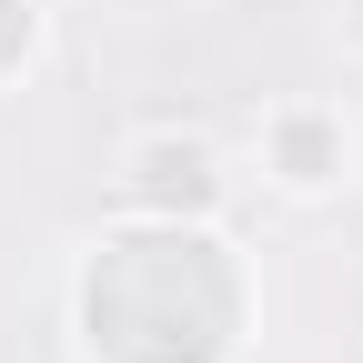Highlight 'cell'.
I'll list each match as a JSON object with an SVG mask.
<instances>
[{"mask_svg": "<svg viewBox=\"0 0 363 363\" xmlns=\"http://www.w3.org/2000/svg\"><path fill=\"white\" fill-rule=\"evenodd\" d=\"M142 192L152 202H212V162L192 152V142H142Z\"/></svg>", "mask_w": 363, "mask_h": 363, "instance_id": "6da1fadb", "label": "cell"}, {"mask_svg": "<svg viewBox=\"0 0 363 363\" xmlns=\"http://www.w3.org/2000/svg\"><path fill=\"white\" fill-rule=\"evenodd\" d=\"M272 162H283V182H333V131L313 111H293L283 131H272Z\"/></svg>", "mask_w": 363, "mask_h": 363, "instance_id": "7a4b0ae2", "label": "cell"}]
</instances>
